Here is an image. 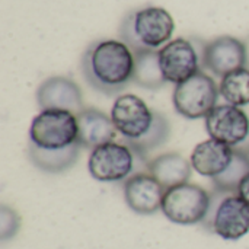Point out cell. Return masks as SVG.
Wrapping results in <instances>:
<instances>
[{
    "label": "cell",
    "instance_id": "6da1fadb",
    "mask_svg": "<svg viewBox=\"0 0 249 249\" xmlns=\"http://www.w3.org/2000/svg\"><path fill=\"white\" fill-rule=\"evenodd\" d=\"M77 117L69 111L44 109L31 123L28 156L34 166L48 174H61L79 159Z\"/></svg>",
    "mask_w": 249,
    "mask_h": 249
},
{
    "label": "cell",
    "instance_id": "7a4b0ae2",
    "mask_svg": "<svg viewBox=\"0 0 249 249\" xmlns=\"http://www.w3.org/2000/svg\"><path fill=\"white\" fill-rule=\"evenodd\" d=\"M112 123L127 144L139 158L165 144L171 136V125L166 117L137 95L125 93L115 99L111 115Z\"/></svg>",
    "mask_w": 249,
    "mask_h": 249
},
{
    "label": "cell",
    "instance_id": "3957f363",
    "mask_svg": "<svg viewBox=\"0 0 249 249\" xmlns=\"http://www.w3.org/2000/svg\"><path fill=\"white\" fill-rule=\"evenodd\" d=\"M82 71L93 89L117 95L133 82L134 53L118 39H102L90 44L82 58Z\"/></svg>",
    "mask_w": 249,
    "mask_h": 249
},
{
    "label": "cell",
    "instance_id": "277c9868",
    "mask_svg": "<svg viewBox=\"0 0 249 249\" xmlns=\"http://www.w3.org/2000/svg\"><path fill=\"white\" fill-rule=\"evenodd\" d=\"M175 31L171 13L158 6H147L125 15L120 26V36L136 53L160 50Z\"/></svg>",
    "mask_w": 249,
    "mask_h": 249
},
{
    "label": "cell",
    "instance_id": "5b68a950",
    "mask_svg": "<svg viewBox=\"0 0 249 249\" xmlns=\"http://www.w3.org/2000/svg\"><path fill=\"white\" fill-rule=\"evenodd\" d=\"M204 223L222 239L238 241L249 232V204L238 193L213 191Z\"/></svg>",
    "mask_w": 249,
    "mask_h": 249
},
{
    "label": "cell",
    "instance_id": "8992f818",
    "mask_svg": "<svg viewBox=\"0 0 249 249\" xmlns=\"http://www.w3.org/2000/svg\"><path fill=\"white\" fill-rule=\"evenodd\" d=\"M212 206V194L196 184H181L165 190L162 213L177 225L203 223Z\"/></svg>",
    "mask_w": 249,
    "mask_h": 249
},
{
    "label": "cell",
    "instance_id": "52a82bcc",
    "mask_svg": "<svg viewBox=\"0 0 249 249\" xmlns=\"http://www.w3.org/2000/svg\"><path fill=\"white\" fill-rule=\"evenodd\" d=\"M219 95L214 79L200 70L190 79L175 85L172 102L181 117L198 120L206 118L217 107Z\"/></svg>",
    "mask_w": 249,
    "mask_h": 249
},
{
    "label": "cell",
    "instance_id": "ba28073f",
    "mask_svg": "<svg viewBox=\"0 0 249 249\" xmlns=\"http://www.w3.org/2000/svg\"><path fill=\"white\" fill-rule=\"evenodd\" d=\"M136 158H139L124 143H107L93 149L89 155V174L101 182H121L131 177Z\"/></svg>",
    "mask_w": 249,
    "mask_h": 249
},
{
    "label": "cell",
    "instance_id": "9c48e42d",
    "mask_svg": "<svg viewBox=\"0 0 249 249\" xmlns=\"http://www.w3.org/2000/svg\"><path fill=\"white\" fill-rule=\"evenodd\" d=\"M159 64L168 83L178 85L201 69V55L193 41L177 38L159 50Z\"/></svg>",
    "mask_w": 249,
    "mask_h": 249
},
{
    "label": "cell",
    "instance_id": "30bf717a",
    "mask_svg": "<svg viewBox=\"0 0 249 249\" xmlns=\"http://www.w3.org/2000/svg\"><path fill=\"white\" fill-rule=\"evenodd\" d=\"M248 63L247 45L231 35H222L206 42L201 50V67L220 79L231 71L244 69Z\"/></svg>",
    "mask_w": 249,
    "mask_h": 249
},
{
    "label": "cell",
    "instance_id": "8fae6325",
    "mask_svg": "<svg viewBox=\"0 0 249 249\" xmlns=\"http://www.w3.org/2000/svg\"><path fill=\"white\" fill-rule=\"evenodd\" d=\"M206 131L210 139L238 147L249 137V117L235 105H217L206 118Z\"/></svg>",
    "mask_w": 249,
    "mask_h": 249
},
{
    "label": "cell",
    "instance_id": "7c38bea8",
    "mask_svg": "<svg viewBox=\"0 0 249 249\" xmlns=\"http://www.w3.org/2000/svg\"><path fill=\"white\" fill-rule=\"evenodd\" d=\"M36 104L44 109L69 111L77 115L85 109L83 95L76 82L64 76H53L36 89Z\"/></svg>",
    "mask_w": 249,
    "mask_h": 249
},
{
    "label": "cell",
    "instance_id": "4fadbf2b",
    "mask_svg": "<svg viewBox=\"0 0 249 249\" xmlns=\"http://www.w3.org/2000/svg\"><path fill=\"white\" fill-rule=\"evenodd\" d=\"M124 200L137 214H155L162 209L165 188L150 174H134L124 181Z\"/></svg>",
    "mask_w": 249,
    "mask_h": 249
},
{
    "label": "cell",
    "instance_id": "5bb4252c",
    "mask_svg": "<svg viewBox=\"0 0 249 249\" xmlns=\"http://www.w3.org/2000/svg\"><path fill=\"white\" fill-rule=\"evenodd\" d=\"M233 155H235V147L209 139L198 143L194 147L190 162L193 169L198 172V175L213 179L229 168Z\"/></svg>",
    "mask_w": 249,
    "mask_h": 249
},
{
    "label": "cell",
    "instance_id": "9a60e30c",
    "mask_svg": "<svg viewBox=\"0 0 249 249\" xmlns=\"http://www.w3.org/2000/svg\"><path fill=\"white\" fill-rule=\"evenodd\" d=\"M79 142L83 149H96L102 144L112 143L118 131L112 118L96 108H85L77 115Z\"/></svg>",
    "mask_w": 249,
    "mask_h": 249
},
{
    "label": "cell",
    "instance_id": "2e32d148",
    "mask_svg": "<svg viewBox=\"0 0 249 249\" xmlns=\"http://www.w3.org/2000/svg\"><path fill=\"white\" fill-rule=\"evenodd\" d=\"M149 174L165 188L177 187L188 182L191 178V162L187 160L181 153L168 152L156 156L147 165Z\"/></svg>",
    "mask_w": 249,
    "mask_h": 249
},
{
    "label": "cell",
    "instance_id": "e0dca14e",
    "mask_svg": "<svg viewBox=\"0 0 249 249\" xmlns=\"http://www.w3.org/2000/svg\"><path fill=\"white\" fill-rule=\"evenodd\" d=\"M133 82L146 89H160L168 83L159 64V50L142 51L134 54Z\"/></svg>",
    "mask_w": 249,
    "mask_h": 249
},
{
    "label": "cell",
    "instance_id": "ac0fdd59",
    "mask_svg": "<svg viewBox=\"0 0 249 249\" xmlns=\"http://www.w3.org/2000/svg\"><path fill=\"white\" fill-rule=\"evenodd\" d=\"M219 93L229 105L239 108L249 105V69H238L223 76Z\"/></svg>",
    "mask_w": 249,
    "mask_h": 249
},
{
    "label": "cell",
    "instance_id": "d6986e66",
    "mask_svg": "<svg viewBox=\"0 0 249 249\" xmlns=\"http://www.w3.org/2000/svg\"><path fill=\"white\" fill-rule=\"evenodd\" d=\"M249 174V159L247 153L241 147H235L233 159L229 165V168L220 174L219 177L213 178V187L214 191L220 193H238V188L242 182V179Z\"/></svg>",
    "mask_w": 249,
    "mask_h": 249
},
{
    "label": "cell",
    "instance_id": "ffe728a7",
    "mask_svg": "<svg viewBox=\"0 0 249 249\" xmlns=\"http://www.w3.org/2000/svg\"><path fill=\"white\" fill-rule=\"evenodd\" d=\"M0 225H1V239L6 241L12 236H15V233L18 232L19 229V217L18 214L6 207V206H1V210H0Z\"/></svg>",
    "mask_w": 249,
    "mask_h": 249
},
{
    "label": "cell",
    "instance_id": "44dd1931",
    "mask_svg": "<svg viewBox=\"0 0 249 249\" xmlns=\"http://www.w3.org/2000/svg\"><path fill=\"white\" fill-rule=\"evenodd\" d=\"M238 194L249 204V174L242 179V182L238 188Z\"/></svg>",
    "mask_w": 249,
    "mask_h": 249
},
{
    "label": "cell",
    "instance_id": "7402d4cb",
    "mask_svg": "<svg viewBox=\"0 0 249 249\" xmlns=\"http://www.w3.org/2000/svg\"><path fill=\"white\" fill-rule=\"evenodd\" d=\"M242 150H244V152L247 153V156H248V159H249V143L247 144V146H245V147H242Z\"/></svg>",
    "mask_w": 249,
    "mask_h": 249
}]
</instances>
